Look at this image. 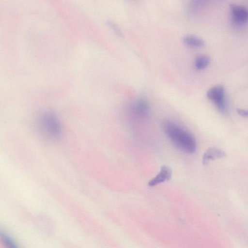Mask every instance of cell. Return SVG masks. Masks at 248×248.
Segmentation results:
<instances>
[{"label": "cell", "mask_w": 248, "mask_h": 248, "mask_svg": "<svg viewBox=\"0 0 248 248\" xmlns=\"http://www.w3.org/2000/svg\"><path fill=\"white\" fill-rule=\"evenodd\" d=\"M164 130L173 144L181 150L187 153H193L196 150V142L194 137L178 124L167 122Z\"/></svg>", "instance_id": "cell-1"}, {"label": "cell", "mask_w": 248, "mask_h": 248, "mask_svg": "<svg viewBox=\"0 0 248 248\" xmlns=\"http://www.w3.org/2000/svg\"><path fill=\"white\" fill-rule=\"evenodd\" d=\"M39 129L46 137L53 140H58L62 135L61 123L53 113H44L38 120Z\"/></svg>", "instance_id": "cell-2"}, {"label": "cell", "mask_w": 248, "mask_h": 248, "mask_svg": "<svg viewBox=\"0 0 248 248\" xmlns=\"http://www.w3.org/2000/svg\"><path fill=\"white\" fill-rule=\"evenodd\" d=\"M207 96L214 102L217 109L222 113L226 111V103L225 99V90L221 85L214 86L207 92Z\"/></svg>", "instance_id": "cell-3"}, {"label": "cell", "mask_w": 248, "mask_h": 248, "mask_svg": "<svg viewBox=\"0 0 248 248\" xmlns=\"http://www.w3.org/2000/svg\"><path fill=\"white\" fill-rule=\"evenodd\" d=\"M127 110L130 117L146 118L150 114V108L147 100L140 98L135 100Z\"/></svg>", "instance_id": "cell-4"}, {"label": "cell", "mask_w": 248, "mask_h": 248, "mask_svg": "<svg viewBox=\"0 0 248 248\" xmlns=\"http://www.w3.org/2000/svg\"><path fill=\"white\" fill-rule=\"evenodd\" d=\"M230 11L232 19L235 23L243 25L247 22L248 13L244 7L235 4L230 5Z\"/></svg>", "instance_id": "cell-5"}, {"label": "cell", "mask_w": 248, "mask_h": 248, "mask_svg": "<svg viewBox=\"0 0 248 248\" xmlns=\"http://www.w3.org/2000/svg\"><path fill=\"white\" fill-rule=\"evenodd\" d=\"M172 171L171 169L166 166L161 167L159 173L148 183L150 186H154L161 183L168 181L171 178Z\"/></svg>", "instance_id": "cell-6"}, {"label": "cell", "mask_w": 248, "mask_h": 248, "mask_svg": "<svg viewBox=\"0 0 248 248\" xmlns=\"http://www.w3.org/2000/svg\"><path fill=\"white\" fill-rule=\"evenodd\" d=\"M225 156V153L223 151L216 147H211L204 153L202 163L204 165H207L211 160L222 158Z\"/></svg>", "instance_id": "cell-7"}, {"label": "cell", "mask_w": 248, "mask_h": 248, "mask_svg": "<svg viewBox=\"0 0 248 248\" xmlns=\"http://www.w3.org/2000/svg\"><path fill=\"white\" fill-rule=\"evenodd\" d=\"M184 43L191 47L200 48L203 46L205 42L203 39L193 35H186L183 38Z\"/></svg>", "instance_id": "cell-8"}, {"label": "cell", "mask_w": 248, "mask_h": 248, "mask_svg": "<svg viewBox=\"0 0 248 248\" xmlns=\"http://www.w3.org/2000/svg\"><path fill=\"white\" fill-rule=\"evenodd\" d=\"M210 57L206 55H201L197 57L195 61L196 69L201 70L206 68L210 62Z\"/></svg>", "instance_id": "cell-9"}, {"label": "cell", "mask_w": 248, "mask_h": 248, "mask_svg": "<svg viewBox=\"0 0 248 248\" xmlns=\"http://www.w3.org/2000/svg\"><path fill=\"white\" fill-rule=\"evenodd\" d=\"M0 239L3 244L10 248L16 247V243L9 235L3 231L0 230Z\"/></svg>", "instance_id": "cell-10"}, {"label": "cell", "mask_w": 248, "mask_h": 248, "mask_svg": "<svg viewBox=\"0 0 248 248\" xmlns=\"http://www.w3.org/2000/svg\"><path fill=\"white\" fill-rule=\"evenodd\" d=\"M207 0H192L191 8L194 11L198 10L202 8L206 3Z\"/></svg>", "instance_id": "cell-11"}, {"label": "cell", "mask_w": 248, "mask_h": 248, "mask_svg": "<svg viewBox=\"0 0 248 248\" xmlns=\"http://www.w3.org/2000/svg\"><path fill=\"white\" fill-rule=\"evenodd\" d=\"M109 24L110 27L112 29V30L115 31L116 33L119 35H122L121 31L115 24L111 22H109Z\"/></svg>", "instance_id": "cell-12"}, {"label": "cell", "mask_w": 248, "mask_h": 248, "mask_svg": "<svg viewBox=\"0 0 248 248\" xmlns=\"http://www.w3.org/2000/svg\"><path fill=\"white\" fill-rule=\"evenodd\" d=\"M237 111L238 114L241 115V116L247 117L248 115V111L246 109L242 108H237Z\"/></svg>", "instance_id": "cell-13"}]
</instances>
